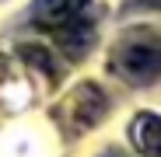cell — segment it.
I'll return each instance as SVG.
<instances>
[{"label": "cell", "instance_id": "obj_1", "mask_svg": "<svg viewBox=\"0 0 161 157\" xmlns=\"http://www.w3.org/2000/svg\"><path fill=\"white\" fill-rule=\"evenodd\" d=\"M109 70L133 87L161 81V35L137 32V35L119 39L116 49L109 52Z\"/></svg>", "mask_w": 161, "mask_h": 157}, {"label": "cell", "instance_id": "obj_2", "mask_svg": "<svg viewBox=\"0 0 161 157\" xmlns=\"http://www.w3.org/2000/svg\"><path fill=\"white\" fill-rule=\"evenodd\" d=\"M130 140L144 157H161V115L158 112H140L130 122Z\"/></svg>", "mask_w": 161, "mask_h": 157}, {"label": "cell", "instance_id": "obj_3", "mask_svg": "<svg viewBox=\"0 0 161 157\" xmlns=\"http://www.w3.org/2000/svg\"><path fill=\"white\" fill-rule=\"evenodd\" d=\"M88 7V0H35V21L46 28H63L74 18H80Z\"/></svg>", "mask_w": 161, "mask_h": 157}, {"label": "cell", "instance_id": "obj_4", "mask_svg": "<svg viewBox=\"0 0 161 157\" xmlns=\"http://www.w3.org/2000/svg\"><path fill=\"white\" fill-rule=\"evenodd\" d=\"M102 108H105V98H102V91L95 84H84V87L74 94V119L80 126H91L102 115Z\"/></svg>", "mask_w": 161, "mask_h": 157}, {"label": "cell", "instance_id": "obj_5", "mask_svg": "<svg viewBox=\"0 0 161 157\" xmlns=\"http://www.w3.org/2000/svg\"><path fill=\"white\" fill-rule=\"evenodd\" d=\"M60 32V49L67 56H80V52H88L91 45V24H84V18H74L70 24H63Z\"/></svg>", "mask_w": 161, "mask_h": 157}]
</instances>
